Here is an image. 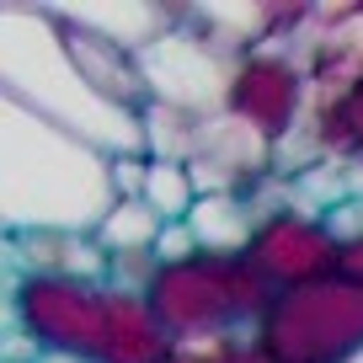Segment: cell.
<instances>
[{
    "mask_svg": "<svg viewBox=\"0 0 363 363\" xmlns=\"http://www.w3.org/2000/svg\"><path fill=\"white\" fill-rule=\"evenodd\" d=\"M166 363H187V358H177V352H171V358H166Z\"/></svg>",
    "mask_w": 363,
    "mask_h": 363,
    "instance_id": "44dd1931",
    "label": "cell"
},
{
    "mask_svg": "<svg viewBox=\"0 0 363 363\" xmlns=\"http://www.w3.org/2000/svg\"><path fill=\"white\" fill-rule=\"evenodd\" d=\"M38 363H91V358H75V352H38Z\"/></svg>",
    "mask_w": 363,
    "mask_h": 363,
    "instance_id": "ffe728a7",
    "label": "cell"
},
{
    "mask_svg": "<svg viewBox=\"0 0 363 363\" xmlns=\"http://www.w3.org/2000/svg\"><path fill=\"white\" fill-rule=\"evenodd\" d=\"M230 69H235V59L219 54L214 43H203L187 22H177L166 38H155L139 54V75H145L150 102L182 107V113H198V118L225 113Z\"/></svg>",
    "mask_w": 363,
    "mask_h": 363,
    "instance_id": "52a82bcc",
    "label": "cell"
},
{
    "mask_svg": "<svg viewBox=\"0 0 363 363\" xmlns=\"http://www.w3.org/2000/svg\"><path fill=\"white\" fill-rule=\"evenodd\" d=\"M0 91L107 155H150L145 118H123L80 80L48 6H0Z\"/></svg>",
    "mask_w": 363,
    "mask_h": 363,
    "instance_id": "7a4b0ae2",
    "label": "cell"
},
{
    "mask_svg": "<svg viewBox=\"0 0 363 363\" xmlns=\"http://www.w3.org/2000/svg\"><path fill=\"white\" fill-rule=\"evenodd\" d=\"M155 320L171 331V342L187 337H257V320L267 315L272 289L251 272L246 257H214V251H198L187 262H171L155 267L145 289Z\"/></svg>",
    "mask_w": 363,
    "mask_h": 363,
    "instance_id": "3957f363",
    "label": "cell"
},
{
    "mask_svg": "<svg viewBox=\"0 0 363 363\" xmlns=\"http://www.w3.org/2000/svg\"><path fill=\"white\" fill-rule=\"evenodd\" d=\"M352 363H363V352H358V358H352Z\"/></svg>",
    "mask_w": 363,
    "mask_h": 363,
    "instance_id": "603a6c76",
    "label": "cell"
},
{
    "mask_svg": "<svg viewBox=\"0 0 363 363\" xmlns=\"http://www.w3.org/2000/svg\"><path fill=\"white\" fill-rule=\"evenodd\" d=\"M160 225H166V219H160L145 198H118L102 214V225H96V246H102L107 257H150L155 240H160Z\"/></svg>",
    "mask_w": 363,
    "mask_h": 363,
    "instance_id": "5bb4252c",
    "label": "cell"
},
{
    "mask_svg": "<svg viewBox=\"0 0 363 363\" xmlns=\"http://www.w3.org/2000/svg\"><path fill=\"white\" fill-rule=\"evenodd\" d=\"M16 257L22 272H43V278H80V284H107V257L96 235L86 230H38V235H16Z\"/></svg>",
    "mask_w": 363,
    "mask_h": 363,
    "instance_id": "8fae6325",
    "label": "cell"
},
{
    "mask_svg": "<svg viewBox=\"0 0 363 363\" xmlns=\"http://www.w3.org/2000/svg\"><path fill=\"white\" fill-rule=\"evenodd\" d=\"M342 246L326 235L315 214H299V208H272L262 219L257 240L246 246V262L262 284L278 294V289H299V284H315V278H331L337 272Z\"/></svg>",
    "mask_w": 363,
    "mask_h": 363,
    "instance_id": "ba28073f",
    "label": "cell"
},
{
    "mask_svg": "<svg viewBox=\"0 0 363 363\" xmlns=\"http://www.w3.org/2000/svg\"><path fill=\"white\" fill-rule=\"evenodd\" d=\"M337 272H342V278H352V284H363V240L342 246V257H337Z\"/></svg>",
    "mask_w": 363,
    "mask_h": 363,
    "instance_id": "ac0fdd59",
    "label": "cell"
},
{
    "mask_svg": "<svg viewBox=\"0 0 363 363\" xmlns=\"http://www.w3.org/2000/svg\"><path fill=\"white\" fill-rule=\"evenodd\" d=\"M16 278H22V257H16V235L11 230H0V294L11 299Z\"/></svg>",
    "mask_w": 363,
    "mask_h": 363,
    "instance_id": "e0dca14e",
    "label": "cell"
},
{
    "mask_svg": "<svg viewBox=\"0 0 363 363\" xmlns=\"http://www.w3.org/2000/svg\"><path fill=\"white\" fill-rule=\"evenodd\" d=\"M257 342L272 363H352L363 352V284L331 272L278 289L257 320Z\"/></svg>",
    "mask_w": 363,
    "mask_h": 363,
    "instance_id": "277c9868",
    "label": "cell"
},
{
    "mask_svg": "<svg viewBox=\"0 0 363 363\" xmlns=\"http://www.w3.org/2000/svg\"><path fill=\"white\" fill-rule=\"evenodd\" d=\"M198 235H193V225L187 219H171V225H160V240H155V267H171V262H187V257H198Z\"/></svg>",
    "mask_w": 363,
    "mask_h": 363,
    "instance_id": "2e32d148",
    "label": "cell"
},
{
    "mask_svg": "<svg viewBox=\"0 0 363 363\" xmlns=\"http://www.w3.org/2000/svg\"><path fill=\"white\" fill-rule=\"evenodd\" d=\"M305 107H310V80L289 43H267L235 59L225 113L240 128H251L272 155L294 145V134L305 128Z\"/></svg>",
    "mask_w": 363,
    "mask_h": 363,
    "instance_id": "8992f818",
    "label": "cell"
},
{
    "mask_svg": "<svg viewBox=\"0 0 363 363\" xmlns=\"http://www.w3.org/2000/svg\"><path fill=\"white\" fill-rule=\"evenodd\" d=\"M75 22H86L91 33L113 38L128 54H145L155 38H166L171 27L182 22V6H145V0H102V6H65Z\"/></svg>",
    "mask_w": 363,
    "mask_h": 363,
    "instance_id": "7c38bea8",
    "label": "cell"
},
{
    "mask_svg": "<svg viewBox=\"0 0 363 363\" xmlns=\"http://www.w3.org/2000/svg\"><path fill=\"white\" fill-rule=\"evenodd\" d=\"M145 198L150 208H155L160 219H187L193 214V203H198V182H193V171L182 166V160H160V155H150L145 160Z\"/></svg>",
    "mask_w": 363,
    "mask_h": 363,
    "instance_id": "9a60e30c",
    "label": "cell"
},
{
    "mask_svg": "<svg viewBox=\"0 0 363 363\" xmlns=\"http://www.w3.org/2000/svg\"><path fill=\"white\" fill-rule=\"evenodd\" d=\"M118 203L113 155L0 91V230H86Z\"/></svg>",
    "mask_w": 363,
    "mask_h": 363,
    "instance_id": "6da1fadb",
    "label": "cell"
},
{
    "mask_svg": "<svg viewBox=\"0 0 363 363\" xmlns=\"http://www.w3.org/2000/svg\"><path fill=\"white\" fill-rule=\"evenodd\" d=\"M48 11H54V22H59V38H65L69 59H75V69H80V80H86L113 113L145 118L150 91H145V75H139V54L118 48L113 38H102V33H91V27L75 22L65 6H48Z\"/></svg>",
    "mask_w": 363,
    "mask_h": 363,
    "instance_id": "9c48e42d",
    "label": "cell"
},
{
    "mask_svg": "<svg viewBox=\"0 0 363 363\" xmlns=\"http://www.w3.org/2000/svg\"><path fill=\"white\" fill-rule=\"evenodd\" d=\"M358 22H363V6H358Z\"/></svg>",
    "mask_w": 363,
    "mask_h": 363,
    "instance_id": "7402d4cb",
    "label": "cell"
},
{
    "mask_svg": "<svg viewBox=\"0 0 363 363\" xmlns=\"http://www.w3.org/2000/svg\"><path fill=\"white\" fill-rule=\"evenodd\" d=\"M11 326H22L43 352H75L96 363L107 347V326H113V289L22 272L11 289Z\"/></svg>",
    "mask_w": 363,
    "mask_h": 363,
    "instance_id": "5b68a950",
    "label": "cell"
},
{
    "mask_svg": "<svg viewBox=\"0 0 363 363\" xmlns=\"http://www.w3.org/2000/svg\"><path fill=\"white\" fill-rule=\"evenodd\" d=\"M230 363H272V358L262 352V342H257V337H246V342L235 347V358H230Z\"/></svg>",
    "mask_w": 363,
    "mask_h": 363,
    "instance_id": "d6986e66",
    "label": "cell"
},
{
    "mask_svg": "<svg viewBox=\"0 0 363 363\" xmlns=\"http://www.w3.org/2000/svg\"><path fill=\"white\" fill-rule=\"evenodd\" d=\"M262 219H267V208H251L246 193H203L193 203V214H187V225H193L203 251H214V257H246Z\"/></svg>",
    "mask_w": 363,
    "mask_h": 363,
    "instance_id": "4fadbf2b",
    "label": "cell"
},
{
    "mask_svg": "<svg viewBox=\"0 0 363 363\" xmlns=\"http://www.w3.org/2000/svg\"><path fill=\"white\" fill-rule=\"evenodd\" d=\"M294 139H305L310 155H320V166H352L363 160V69L347 86L310 96L305 107V128Z\"/></svg>",
    "mask_w": 363,
    "mask_h": 363,
    "instance_id": "30bf717a",
    "label": "cell"
}]
</instances>
